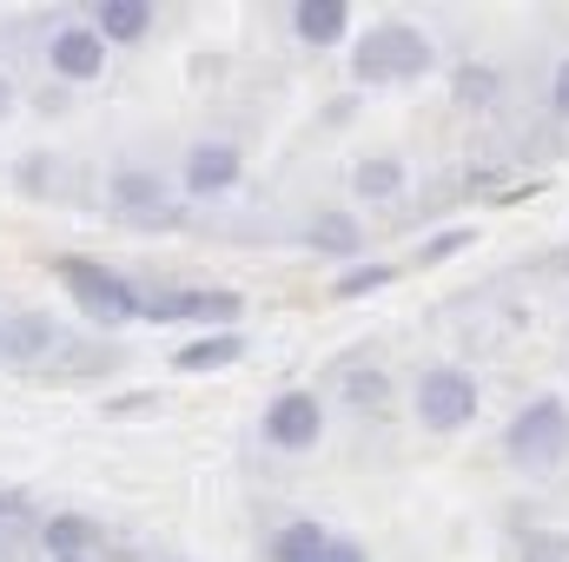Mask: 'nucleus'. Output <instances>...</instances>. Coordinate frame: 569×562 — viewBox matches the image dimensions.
Segmentation results:
<instances>
[{
  "label": "nucleus",
  "instance_id": "1",
  "mask_svg": "<svg viewBox=\"0 0 569 562\" xmlns=\"http://www.w3.org/2000/svg\"><path fill=\"white\" fill-rule=\"evenodd\" d=\"M351 73L358 80H418V73H430V40L411 20H378L358 33Z\"/></svg>",
  "mask_w": 569,
  "mask_h": 562
},
{
  "label": "nucleus",
  "instance_id": "2",
  "mask_svg": "<svg viewBox=\"0 0 569 562\" xmlns=\"http://www.w3.org/2000/svg\"><path fill=\"white\" fill-rule=\"evenodd\" d=\"M60 279L73 284V298L100 318V324H127V318H146V298L120 272L93 265V259H60Z\"/></svg>",
  "mask_w": 569,
  "mask_h": 562
},
{
  "label": "nucleus",
  "instance_id": "3",
  "mask_svg": "<svg viewBox=\"0 0 569 562\" xmlns=\"http://www.w3.org/2000/svg\"><path fill=\"white\" fill-rule=\"evenodd\" d=\"M510 456L523 463V470H550L557 456H563V443H569V411H563V398H537L530 411H517V423H510Z\"/></svg>",
  "mask_w": 569,
  "mask_h": 562
},
{
  "label": "nucleus",
  "instance_id": "4",
  "mask_svg": "<svg viewBox=\"0 0 569 562\" xmlns=\"http://www.w3.org/2000/svg\"><path fill=\"white\" fill-rule=\"evenodd\" d=\"M411 398H418V418H425L430 430H463V423L477 418V384H470V371H457V364H430Z\"/></svg>",
  "mask_w": 569,
  "mask_h": 562
},
{
  "label": "nucleus",
  "instance_id": "5",
  "mask_svg": "<svg viewBox=\"0 0 569 562\" xmlns=\"http://www.w3.org/2000/svg\"><path fill=\"white\" fill-rule=\"evenodd\" d=\"M266 436H272L279 450H311V443L325 436V411H318V398H311V391H284V398H272V411H266Z\"/></svg>",
  "mask_w": 569,
  "mask_h": 562
},
{
  "label": "nucleus",
  "instance_id": "6",
  "mask_svg": "<svg viewBox=\"0 0 569 562\" xmlns=\"http://www.w3.org/2000/svg\"><path fill=\"white\" fill-rule=\"evenodd\" d=\"M47 60H53L60 80H100L107 73V40L93 27H60L53 47H47Z\"/></svg>",
  "mask_w": 569,
  "mask_h": 562
},
{
  "label": "nucleus",
  "instance_id": "7",
  "mask_svg": "<svg viewBox=\"0 0 569 562\" xmlns=\"http://www.w3.org/2000/svg\"><path fill=\"white\" fill-rule=\"evenodd\" d=\"M113 205H120L127 219H152V225H179V205L166 199V185H159L152 172H120V179H113Z\"/></svg>",
  "mask_w": 569,
  "mask_h": 562
},
{
  "label": "nucleus",
  "instance_id": "8",
  "mask_svg": "<svg viewBox=\"0 0 569 562\" xmlns=\"http://www.w3.org/2000/svg\"><path fill=\"white\" fill-rule=\"evenodd\" d=\"M232 179H239V145L206 140V145H192V152H186V192L212 199V192H226Z\"/></svg>",
  "mask_w": 569,
  "mask_h": 562
},
{
  "label": "nucleus",
  "instance_id": "9",
  "mask_svg": "<svg viewBox=\"0 0 569 562\" xmlns=\"http://www.w3.org/2000/svg\"><path fill=\"white\" fill-rule=\"evenodd\" d=\"M291 27H298V40H311V47H331V40H345L351 7H345V0H298V7H291Z\"/></svg>",
  "mask_w": 569,
  "mask_h": 562
},
{
  "label": "nucleus",
  "instance_id": "10",
  "mask_svg": "<svg viewBox=\"0 0 569 562\" xmlns=\"http://www.w3.org/2000/svg\"><path fill=\"white\" fill-rule=\"evenodd\" d=\"M146 27H152V7L146 0H100L93 7V33L100 40H140Z\"/></svg>",
  "mask_w": 569,
  "mask_h": 562
},
{
  "label": "nucleus",
  "instance_id": "11",
  "mask_svg": "<svg viewBox=\"0 0 569 562\" xmlns=\"http://www.w3.org/2000/svg\"><path fill=\"white\" fill-rule=\"evenodd\" d=\"M239 351H246V338H232V331H219V338H199V344H179V351H172V371H226V364H239Z\"/></svg>",
  "mask_w": 569,
  "mask_h": 562
},
{
  "label": "nucleus",
  "instance_id": "12",
  "mask_svg": "<svg viewBox=\"0 0 569 562\" xmlns=\"http://www.w3.org/2000/svg\"><path fill=\"white\" fill-rule=\"evenodd\" d=\"M40 543L53 550V562H80V550H93V523L87 516H53L40 530Z\"/></svg>",
  "mask_w": 569,
  "mask_h": 562
},
{
  "label": "nucleus",
  "instance_id": "13",
  "mask_svg": "<svg viewBox=\"0 0 569 562\" xmlns=\"http://www.w3.org/2000/svg\"><path fill=\"white\" fill-rule=\"evenodd\" d=\"M325 530L318 523H291V530H279V543H272V562H318L325 556Z\"/></svg>",
  "mask_w": 569,
  "mask_h": 562
},
{
  "label": "nucleus",
  "instance_id": "14",
  "mask_svg": "<svg viewBox=\"0 0 569 562\" xmlns=\"http://www.w3.org/2000/svg\"><path fill=\"white\" fill-rule=\"evenodd\" d=\"M305 239H311L318 252H358V239H365V232H358V219H345V212H318Z\"/></svg>",
  "mask_w": 569,
  "mask_h": 562
},
{
  "label": "nucleus",
  "instance_id": "15",
  "mask_svg": "<svg viewBox=\"0 0 569 562\" xmlns=\"http://www.w3.org/2000/svg\"><path fill=\"white\" fill-rule=\"evenodd\" d=\"M351 185H358V199H391V192L405 185V165H398V159H365V165L351 172Z\"/></svg>",
  "mask_w": 569,
  "mask_h": 562
},
{
  "label": "nucleus",
  "instance_id": "16",
  "mask_svg": "<svg viewBox=\"0 0 569 562\" xmlns=\"http://www.w3.org/2000/svg\"><path fill=\"white\" fill-rule=\"evenodd\" d=\"M47 344H53V324L47 318H20L13 324V358H40Z\"/></svg>",
  "mask_w": 569,
  "mask_h": 562
},
{
  "label": "nucleus",
  "instance_id": "17",
  "mask_svg": "<svg viewBox=\"0 0 569 562\" xmlns=\"http://www.w3.org/2000/svg\"><path fill=\"white\" fill-rule=\"evenodd\" d=\"M523 562H569V536H557V530H530V536H523Z\"/></svg>",
  "mask_w": 569,
  "mask_h": 562
},
{
  "label": "nucleus",
  "instance_id": "18",
  "mask_svg": "<svg viewBox=\"0 0 569 562\" xmlns=\"http://www.w3.org/2000/svg\"><path fill=\"white\" fill-rule=\"evenodd\" d=\"M378 284H391V265H358V272L338 279V298H365V291H378Z\"/></svg>",
  "mask_w": 569,
  "mask_h": 562
},
{
  "label": "nucleus",
  "instance_id": "19",
  "mask_svg": "<svg viewBox=\"0 0 569 562\" xmlns=\"http://www.w3.org/2000/svg\"><path fill=\"white\" fill-rule=\"evenodd\" d=\"M457 245H470V232H443V239H430V245L418 252V259H425V265H437V259H450Z\"/></svg>",
  "mask_w": 569,
  "mask_h": 562
},
{
  "label": "nucleus",
  "instance_id": "20",
  "mask_svg": "<svg viewBox=\"0 0 569 562\" xmlns=\"http://www.w3.org/2000/svg\"><path fill=\"white\" fill-rule=\"evenodd\" d=\"M358 398H365V404H385V378H371V371L351 378V404H358Z\"/></svg>",
  "mask_w": 569,
  "mask_h": 562
},
{
  "label": "nucleus",
  "instance_id": "21",
  "mask_svg": "<svg viewBox=\"0 0 569 562\" xmlns=\"http://www.w3.org/2000/svg\"><path fill=\"white\" fill-rule=\"evenodd\" d=\"M318 562H365V550H358V543H325Z\"/></svg>",
  "mask_w": 569,
  "mask_h": 562
},
{
  "label": "nucleus",
  "instance_id": "22",
  "mask_svg": "<svg viewBox=\"0 0 569 562\" xmlns=\"http://www.w3.org/2000/svg\"><path fill=\"white\" fill-rule=\"evenodd\" d=\"M557 107H563V113H569V60H563V67H557Z\"/></svg>",
  "mask_w": 569,
  "mask_h": 562
},
{
  "label": "nucleus",
  "instance_id": "23",
  "mask_svg": "<svg viewBox=\"0 0 569 562\" xmlns=\"http://www.w3.org/2000/svg\"><path fill=\"white\" fill-rule=\"evenodd\" d=\"M7 113H13V87L0 80V120H7Z\"/></svg>",
  "mask_w": 569,
  "mask_h": 562
}]
</instances>
